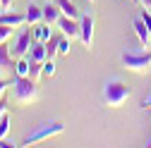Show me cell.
Returning a JSON list of instances; mask_svg holds the SVG:
<instances>
[{"label":"cell","mask_w":151,"mask_h":148,"mask_svg":"<svg viewBox=\"0 0 151 148\" xmlns=\"http://www.w3.org/2000/svg\"><path fill=\"white\" fill-rule=\"evenodd\" d=\"M129 96H132L129 86H127L125 81H120V79H108L106 86H103V103H106L108 107H120V105H125Z\"/></svg>","instance_id":"obj_1"},{"label":"cell","mask_w":151,"mask_h":148,"mask_svg":"<svg viewBox=\"0 0 151 148\" xmlns=\"http://www.w3.org/2000/svg\"><path fill=\"white\" fill-rule=\"evenodd\" d=\"M14 100L22 105H31L39 100V84L29 77H17L14 79Z\"/></svg>","instance_id":"obj_2"},{"label":"cell","mask_w":151,"mask_h":148,"mask_svg":"<svg viewBox=\"0 0 151 148\" xmlns=\"http://www.w3.org/2000/svg\"><path fill=\"white\" fill-rule=\"evenodd\" d=\"M65 132V122L63 120H55V122H46L41 129H36L34 134H29L19 146H34V143H39V141H46V139H50V136H58V134H63Z\"/></svg>","instance_id":"obj_3"},{"label":"cell","mask_w":151,"mask_h":148,"mask_svg":"<svg viewBox=\"0 0 151 148\" xmlns=\"http://www.w3.org/2000/svg\"><path fill=\"white\" fill-rule=\"evenodd\" d=\"M122 65L137 74H146L151 67V50L149 53H122Z\"/></svg>","instance_id":"obj_4"},{"label":"cell","mask_w":151,"mask_h":148,"mask_svg":"<svg viewBox=\"0 0 151 148\" xmlns=\"http://www.w3.org/2000/svg\"><path fill=\"white\" fill-rule=\"evenodd\" d=\"M79 41L86 50L93 46V17L91 14L79 17Z\"/></svg>","instance_id":"obj_5"},{"label":"cell","mask_w":151,"mask_h":148,"mask_svg":"<svg viewBox=\"0 0 151 148\" xmlns=\"http://www.w3.org/2000/svg\"><path fill=\"white\" fill-rule=\"evenodd\" d=\"M31 36H34V31L31 29H22V33L17 36V41H14V46H12V55L14 58H24V55L31 50Z\"/></svg>","instance_id":"obj_6"},{"label":"cell","mask_w":151,"mask_h":148,"mask_svg":"<svg viewBox=\"0 0 151 148\" xmlns=\"http://www.w3.org/2000/svg\"><path fill=\"white\" fill-rule=\"evenodd\" d=\"M58 26H60V31H63V36H67V38H79V22L77 19H72V17H60L58 19Z\"/></svg>","instance_id":"obj_7"},{"label":"cell","mask_w":151,"mask_h":148,"mask_svg":"<svg viewBox=\"0 0 151 148\" xmlns=\"http://www.w3.org/2000/svg\"><path fill=\"white\" fill-rule=\"evenodd\" d=\"M132 26H134V33H137V38H139V43H142L144 48H149V43H151V33H149L146 24L142 22V17H137V19L132 22Z\"/></svg>","instance_id":"obj_8"},{"label":"cell","mask_w":151,"mask_h":148,"mask_svg":"<svg viewBox=\"0 0 151 148\" xmlns=\"http://www.w3.org/2000/svg\"><path fill=\"white\" fill-rule=\"evenodd\" d=\"M24 22H27V17L19 14V12H14V10H12V12H10V10H7V12H0V24H7V26H22Z\"/></svg>","instance_id":"obj_9"},{"label":"cell","mask_w":151,"mask_h":148,"mask_svg":"<svg viewBox=\"0 0 151 148\" xmlns=\"http://www.w3.org/2000/svg\"><path fill=\"white\" fill-rule=\"evenodd\" d=\"M60 17H63V12H60V7L55 5V3L43 5V22H46V24H58Z\"/></svg>","instance_id":"obj_10"},{"label":"cell","mask_w":151,"mask_h":148,"mask_svg":"<svg viewBox=\"0 0 151 148\" xmlns=\"http://www.w3.org/2000/svg\"><path fill=\"white\" fill-rule=\"evenodd\" d=\"M53 3L60 7V12H63L65 17H72V19H79V10L74 7V3H72V0H53Z\"/></svg>","instance_id":"obj_11"},{"label":"cell","mask_w":151,"mask_h":148,"mask_svg":"<svg viewBox=\"0 0 151 148\" xmlns=\"http://www.w3.org/2000/svg\"><path fill=\"white\" fill-rule=\"evenodd\" d=\"M14 69V62H12V53L7 50L5 43H0V72H10Z\"/></svg>","instance_id":"obj_12"},{"label":"cell","mask_w":151,"mask_h":148,"mask_svg":"<svg viewBox=\"0 0 151 148\" xmlns=\"http://www.w3.org/2000/svg\"><path fill=\"white\" fill-rule=\"evenodd\" d=\"M27 24H39V22H43V7H39L36 3H31L29 7H27Z\"/></svg>","instance_id":"obj_13"},{"label":"cell","mask_w":151,"mask_h":148,"mask_svg":"<svg viewBox=\"0 0 151 148\" xmlns=\"http://www.w3.org/2000/svg\"><path fill=\"white\" fill-rule=\"evenodd\" d=\"M50 24H46V22H39V24H34V38L36 41H41V43H46L48 38H50Z\"/></svg>","instance_id":"obj_14"},{"label":"cell","mask_w":151,"mask_h":148,"mask_svg":"<svg viewBox=\"0 0 151 148\" xmlns=\"http://www.w3.org/2000/svg\"><path fill=\"white\" fill-rule=\"evenodd\" d=\"M31 60H36V62H43V60H48V55H46V43H41V41H36L34 46H31Z\"/></svg>","instance_id":"obj_15"},{"label":"cell","mask_w":151,"mask_h":148,"mask_svg":"<svg viewBox=\"0 0 151 148\" xmlns=\"http://www.w3.org/2000/svg\"><path fill=\"white\" fill-rule=\"evenodd\" d=\"M29 67H31V60L17 58V62H14V74H17V77H29Z\"/></svg>","instance_id":"obj_16"},{"label":"cell","mask_w":151,"mask_h":148,"mask_svg":"<svg viewBox=\"0 0 151 148\" xmlns=\"http://www.w3.org/2000/svg\"><path fill=\"white\" fill-rule=\"evenodd\" d=\"M10 124H12V117H10V112L5 110V112L0 115V139H7V134H10Z\"/></svg>","instance_id":"obj_17"},{"label":"cell","mask_w":151,"mask_h":148,"mask_svg":"<svg viewBox=\"0 0 151 148\" xmlns=\"http://www.w3.org/2000/svg\"><path fill=\"white\" fill-rule=\"evenodd\" d=\"M41 77H43V62H36V60H31V67H29V79L39 81Z\"/></svg>","instance_id":"obj_18"},{"label":"cell","mask_w":151,"mask_h":148,"mask_svg":"<svg viewBox=\"0 0 151 148\" xmlns=\"http://www.w3.org/2000/svg\"><path fill=\"white\" fill-rule=\"evenodd\" d=\"M46 55H48V60H53L55 55H58V38H55V36H50L46 41Z\"/></svg>","instance_id":"obj_19"},{"label":"cell","mask_w":151,"mask_h":148,"mask_svg":"<svg viewBox=\"0 0 151 148\" xmlns=\"http://www.w3.org/2000/svg\"><path fill=\"white\" fill-rule=\"evenodd\" d=\"M70 43H72V38H67V36L58 38V55H70Z\"/></svg>","instance_id":"obj_20"},{"label":"cell","mask_w":151,"mask_h":148,"mask_svg":"<svg viewBox=\"0 0 151 148\" xmlns=\"http://www.w3.org/2000/svg\"><path fill=\"white\" fill-rule=\"evenodd\" d=\"M55 74V62L53 60H43V77H53Z\"/></svg>","instance_id":"obj_21"},{"label":"cell","mask_w":151,"mask_h":148,"mask_svg":"<svg viewBox=\"0 0 151 148\" xmlns=\"http://www.w3.org/2000/svg\"><path fill=\"white\" fill-rule=\"evenodd\" d=\"M10 33H12V26H7V24H0V43H5V41L10 38Z\"/></svg>","instance_id":"obj_22"},{"label":"cell","mask_w":151,"mask_h":148,"mask_svg":"<svg viewBox=\"0 0 151 148\" xmlns=\"http://www.w3.org/2000/svg\"><path fill=\"white\" fill-rule=\"evenodd\" d=\"M139 17H142V22L146 24L149 33H151V12H149V10H142V14H139Z\"/></svg>","instance_id":"obj_23"},{"label":"cell","mask_w":151,"mask_h":148,"mask_svg":"<svg viewBox=\"0 0 151 148\" xmlns=\"http://www.w3.org/2000/svg\"><path fill=\"white\" fill-rule=\"evenodd\" d=\"M14 146H19V143H10L7 139H0V148H14Z\"/></svg>","instance_id":"obj_24"},{"label":"cell","mask_w":151,"mask_h":148,"mask_svg":"<svg viewBox=\"0 0 151 148\" xmlns=\"http://www.w3.org/2000/svg\"><path fill=\"white\" fill-rule=\"evenodd\" d=\"M0 10H12V0H0Z\"/></svg>","instance_id":"obj_25"},{"label":"cell","mask_w":151,"mask_h":148,"mask_svg":"<svg viewBox=\"0 0 151 148\" xmlns=\"http://www.w3.org/2000/svg\"><path fill=\"white\" fill-rule=\"evenodd\" d=\"M7 86H10V81H5V79H0V96H5V91H7Z\"/></svg>","instance_id":"obj_26"},{"label":"cell","mask_w":151,"mask_h":148,"mask_svg":"<svg viewBox=\"0 0 151 148\" xmlns=\"http://www.w3.org/2000/svg\"><path fill=\"white\" fill-rule=\"evenodd\" d=\"M5 110H7V100H5L3 96H0V115H3V112H5Z\"/></svg>","instance_id":"obj_27"},{"label":"cell","mask_w":151,"mask_h":148,"mask_svg":"<svg viewBox=\"0 0 151 148\" xmlns=\"http://www.w3.org/2000/svg\"><path fill=\"white\" fill-rule=\"evenodd\" d=\"M139 5H142L144 10H151V0H139Z\"/></svg>","instance_id":"obj_28"},{"label":"cell","mask_w":151,"mask_h":148,"mask_svg":"<svg viewBox=\"0 0 151 148\" xmlns=\"http://www.w3.org/2000/svg\"><path fill=\"white\" fill-rule=\"evenodd\" d=\"M142 107H144V110H146V107H151V96H149V98H146V100L142 103Z\"/></svg>","instance_id":"obj_29"},{"label":"cell","mask_w":151,"mask_h":148,"mask_svg":"<svg viewBox=\"0 0 151 148\" xmlns=\"http://www.w3.org/2000/svg\"><path fill=\"white\" fill-rule=\"evenodd\" d=\"M89 3H93V0H89Z\"/></svg>","instance_id":"obj_30"},{"label":"cell","mask_w":151,"mask_h":148,"mask_svg":"<svg viewBox=\"0 0 151 148\" xmlns=\"http://www.w3.org/2000/svg\"><path fill=\"white\" fill-rule=\"evenodd\" d=\"M149 146H151V141H149Z\"/></svg>","instance_id":"obj_31"}]
</instances>
